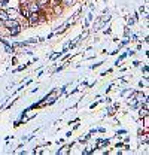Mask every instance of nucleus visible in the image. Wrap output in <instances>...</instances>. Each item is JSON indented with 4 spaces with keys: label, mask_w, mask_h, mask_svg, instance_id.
<instances>
[{
    "label": "nucleus",
    "mask_w": 149,
    "mask_h": 155,
    "mask_svg": "<svg viewBox=\"0 0 149 155\" xmlns=\"http://www.w3.org/2000/svg\"><path fill=\"white\" fill-rule=\"evenodd\" d=\"M5 25L8 28H10V34H12V36H15V34H18V33H19V24H18V21H15V19H6Z\"/></svg>",
    "instance_id": "1"
},
{
    "label": "nucleus",
    "mask_w": 149,
    "mask_h": 155,
    "mask_svg": "<svg viewBox=\"0 0 149 155\" xmlns=\"http://www.w3.org/2000/svg\"><path fill=\"white\" fill-rule=\"evenodd\" d=\"M27 19H28V24H30V25H36V24L39 23V14H37V12H30Z\"/></svg>",
    "instance_id": "2"
},
{
    "label": "nucleus",
    "mask_w": 149,
    "mask_h": 155,
    "mask_svg": "<svg viewBox=\"0 0 149 155\" xmlns=\"http://www.w3.org/2000/svg\"><path fill=\"white\" fill-rule=\"evenodd\" d=\"M27 8H28V11H30V12H39L40 5H39L37 2H31L30 5H27Z\"/></svg>",
    "instance_id": "3"
},
{
    "label": "nucleus",
    "mask_w": 149,
    "mask_h": 155,
    "mask_svg": "<svg viewBox=\"0 0 149 155\" xmlns=\"http://www.w3.org/2000/svg\"><path fill=\"white\" fill-rule=\"evenodd\" d=\"M19 11H21V15H23L24 18L27 19V18H28V15H30V11H28L27 5L24 6V3H21V9H19Z\"/></svg>",
    "instance_id": "4"
},
{
    "label": "nucleus",
    "mask_w": 149,
    "mask_h": 155,
    "mask_svg": "<svg viewBox=\"0 0 149 155\" xmlns=\"http://www.w3.org/2000/svg\"><path fill=\"white\" fill-rule=\"evenodd\" d=\"M6 14H8V18H10V19H15V18H17V11H15V9L6 11Z\"/></svg>",
    "instance_id": "5"
},
{
    "label": "nucleus",
    "mask_w": 149,
    "mask_h": 155,
    "mask_svg": "<svg viewBox=\"0 0 149 155\" xmlns=\"http://www.w3.org/2000/svg\"><path fill=\"white\" fill-rule=\"evenodd\" d=\"M0 19H2V21H6V19H8V14H6L5 11H0Z\"/></svg>",
    "instance_id": "6"
},
{
    "label": "nucleus",
    "mask_w": 149,
    "mask_h": 155,
    "mask_svg": "<svg viewBox=\"0 0 149 155\" xmlns=\"http://www.w3.org/2000/svg\"><path fill=\"white\" fill-rule=\"evenodd\" d=\"M137 99H139V101H146V97L142 96V94H137Z\"/></svg>",
    "instance_id": "7"
},
{
    "label": "nucleus",
    "mask_w": 149,
    "mask_h": 155,
    "mask_svg": "<svg viewBox=\"0 0 149 155\" xmlns=\"http://www.w3.org/2000/svg\"><path fill=\"white\" fill-rule=\"evenodd\" d=\"M61 2H64L66 5L69 6V5H72V3H73V0H61Z\"/></svg>",
    "instance_id": "8"
},
{
    "label": "nucleus",
    "mask_w": 149,
    "mask_h": 155,
    "mask_svg": "<svg viewBox=\"0 0 149 155\" xmlns=\"http://www.w3.org/2000/svg\"><path fill=\"white\" fill-rule=\"evenodd\" d=\"M54 11H55V14H61V8L60 6H55V9Z\"/></svg>",
    "instance_id": "9"
},
{
    "label": "nucleus",
    "mask_w": 149,
    "mask_h": 155,
    "mask_svg": "<svg viewBox=\"0 0 149 155\" xmlns=\"http://www.w3.org/2000/svg\"><path fill=\"white\" fill-rule=\"evenodd\" d=\"M37 3L39 5H45V3H48V0H37Z\"/></svg>",
    "instance_id": "10"
},
{
    "label": "nucleus",
    "mask_w": 149,
    "mask_h": 155,
    "mask_svg": "<svg viewBox=\"0 0 149 155\" xmlns=\"http://www.w3.org/2000/svg\"><path fill=\"white\" fill-rule=\"evenodd\" d=\"M3 2H5V3H6V2H8V0H3Z\"/></svg>",
    "instance_id": "11"
}]
</instances>
